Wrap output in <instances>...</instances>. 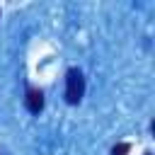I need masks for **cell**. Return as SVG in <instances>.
<instances>
[{"instance_id":"6da1fadb","label":"cell","mask_w":155,"mask_h":155,"mask_svg":"<svg viewBox=\"0 0 155 155\" xmlns=\"http://www.w3.org/2000/svg\"><path fill=\"white\" fill-rule=\"evenodd\" d=\"M85 94V78L78 68H70L65 75V99L68 104H78Z\"/></svg>"},{"instance_id":"277c9868","label":"cell","mask_w":155,"mask_h":155,"mask_svg":"<svg viewBox=\"0 0 155 155\" xmlns=\"http://www.w3.org/2000/svg\"><path fill=\"white\" fill-rule=\"evenodd\" d=\"M145 155H153V153H145Z\"/></svg>"},{"instance_id":"7a4b0ae2","label":"cell","mask_w":155,"mask_h":155,"mask_svg":"<svg viewBox=\"0 0 155 155\" xmlns=\"http://www.w3.org/2000/svg\"><path fill=\"white\" fill-rule=\"evenodd\" d=\"M27 109L31 114H39L44 109V92L41 90H29L27 92Z\"/></svg>"},{"instance_id":"3957f363","label":"cell","mask_w":155,"mask_h":155,"mask_svg":"<svg viewBox=\"0 0 155 155\" xmlns=\"http://www.w3.org/2000/svg\"><path fill=\"white\" fill-rule=\"evenodd\" d=\"M128 150H131V145H128V143H116V145L111 148V155H126Z\"/></svg>"}]
</instances>
